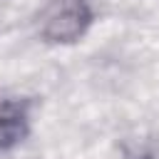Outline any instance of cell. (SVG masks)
Instances as JSON below:
<instances>
[{
    "instance_id": "1",
    "label": "cell",
    "mask_w": 159,
    "mask_h": 159,
    "mask_svg": "<svg viewBox=\"0 0 159 159\" xmlns=\"http://www.w3.org/2000/svg\"><path fill=\"white\" fill-rule=\"evenodd\" d=\"M94 25L89 0H47L37 12V35L47 45H75Z\"/></svg>"
},
{
    "instance_id": "2",
    "label": "cell",
    "mask_w": 159,
    "mask_h": 159,
    "mask_svg": "<svg viewBox=\"0 0 159 159\" xmlns=\"http://www.w3.org/2000/svg\"><path fill=\"white\" fill-rule=\"evenodd\" d=\"M32 129V102L25 97L0 99V154L20 147Z\"/></svg>"
}]
</instances>
